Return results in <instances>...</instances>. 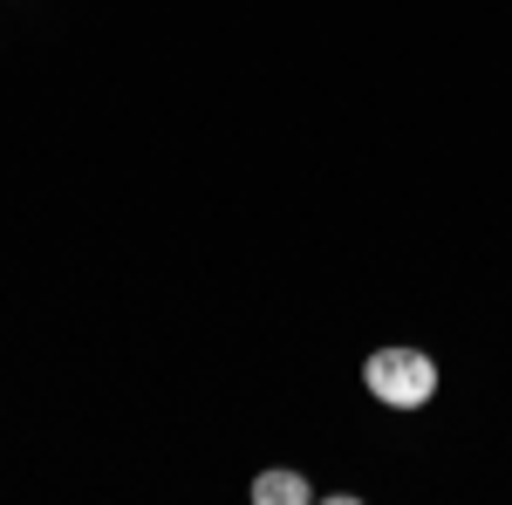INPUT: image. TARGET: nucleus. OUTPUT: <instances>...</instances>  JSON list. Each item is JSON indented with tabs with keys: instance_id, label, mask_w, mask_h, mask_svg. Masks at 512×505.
Wrapping results in <instances>:
<instances>
[{
	"instance_id": "nucleus-1",
	"label": "nucleus",
	"mask_w": 512,
	"mask_h": 505,
	"mask_svg": "<svg viewBox=\"0 0 512 505\" xmlns=\"http://www.w3.org/2000/svg\"><path fill=\"white\" fill-rule=\"evenodd\" d=\"M362 383L376 403H390V410H424L437 396V362L424 349H376L362 362Z\"/></svg>"
},
{
	"instance_id": "nucleus-2",
	"label": "nucleus",
	"mask_w": 512,
	"mask_h": 505,
	"mask_svg": "<svg viewBox=\"0 0 512 505\" xmlns=\"http://www.w3.org/2000/svg\"><path fill=\"white\" fill-rule=\"evenodd\" d=\"M301 499H315V485L301 471H260L253 478V505H301Z\"/></svg>"
}]
</instances>
